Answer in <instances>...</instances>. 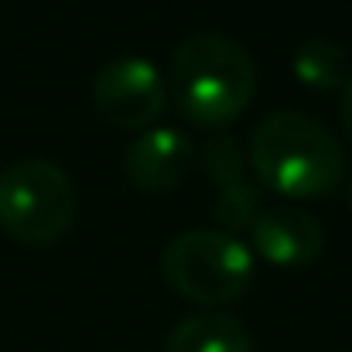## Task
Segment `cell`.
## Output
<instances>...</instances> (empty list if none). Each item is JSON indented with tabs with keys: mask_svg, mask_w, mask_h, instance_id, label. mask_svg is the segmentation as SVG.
<instances>
[{
	"mask_svg": "<svg viewBox=\"0 0 352 352\" xmlns=\"http://www.w3.org/2000/svg\"><path fill=\"white\" fill-rule=\"evenodd\" d=\"M246 164L260 188L287 202L325 199L346 182L342 140L298 110H274L250 130Z\"/></svg>",
	"mask_w": 352,
	"mask_h": 352,
	"instance_id": "6da1fadb",
	"label": "cell"
},
{
	"mask_svg": "<svg viewBox=\"0 0 352 352\" xmlns=\"http://www.w3.org/2000/svg\"><path fill=\"white\" fill-rule=\"evenodd\" d=\"M164 82L188 123L226 130L256 96V65L233 38L219 31H192L175 45Z\"/></svg>",
	"mask_w": 352,
	"mask_h": 352,
	"instance_id": "7a4b0ae2",
	"label": "cell"
},
{
	"mask_svg": "<svg viewBox=\"0 0 352 352\" xmlns=\"http://www.w3.org/2000/svg\"><path fill=\"white\" fill-rule=\"evenodd\" d=\"M157 270L178 298L202 308H223L246 294L253 280V253L226 230H185L164 243Z\"/></svg>",
	"mask_w": 352,
	"mask_h": 352,
	"instance_id": "3957f363",
	"label": "cell"
},
{
	"mask_svg": "<svg viewBox=\"0 0 352 352\" xmlns=\"http://www.w3.org/2000/svg\"><path fill=\"white\" fill-rule=\"evenodd\" d=\"M79 195L69 171L48 157H24L0 171V230L41 250L76 226Z\"/></svg>",
	"mask_w": 352,
	"mask_h": 352,
	"instance_id": "277c9868",
	"label": "cell"
},
{
	"mask_svg": "<svg viewBox=\"0 0 352 352\" xmlns=\"http://www.w3.org/2000/svg\"><path fill=\"white\" fill-rule=\"evenodd\" d=\"M96 113L117 130H147L168 107V82L144 55H117L96 69L93 79Z\"/></svg>",
	"mask_w": 352,
	"mask_h": 352,
	"instance_id": "5b68a950",
	"label": "cell"
},
{
	"mask_svg": "<svg viewBox=\"0 0 352 352\" xmlns=\"http://www.w3.org/2000/svg\"><path fill=\"white\" fill-rule=\"evenodd\" d=\"M206 175L219 185V195L212 202V219L216 230L226 233H243L250 230V223L260 212V185L250 178L246 168V154L230 133H216L212 140H206V147L199 151Z\"/></svg>",
	"mask_w": 352,
	"mask_h": 352,
	"instance_id": "8992f818",
	"label": "cell"
},
{
	"mask_svg": "<svg viewBox=\"0 0 352 352\" xmlns=\"http://www.w3.org/2000/svg\"><path fill=\"white\" fill-rule=\"evenodd\" d=\"M192 140L175 126H147L123 147V175L144 195L175 192L192 168Z\"/></svg>",
	"mask_w": 352,
	"mask_h": 352,
	"instance_id": "52a82bcc",
	"label": "cell"
},
{
	"mask_svg": "<svg viewBox=\"0 0 352 352\" xmlns=\"http://www.w3.org/2000/svg\"><path fill=\"white\" fill-rule=\"evenodd\" d=\"M253 250L274 267H308L325 253V226L301 206L260 209L250 223Z\"/></svg>",
	"mask_w": 352,
	"mask_h": 352,
	"instance_id": "ba28073f",
	"label": "cell"
},
{
	"mask_svg": "<svg viewBox=\"0 0 352 352\" xmlns=\"http://www.w3.org/2000/svg\"><path fill=\"white\" fill-rule=\"evenodd\" d=\"M161 352H256V342L236 315L206 308L199 315L182 318L168 332Z\"/></svg>",
	"mask_w": 352,
	"mask_h": 352,
	"instance_id": "9c48e42d",
	"label": "cell"
},
{
	"mask_svg": "<svg viewBox=\"0 0 352 352\" xmlns=\"http://www.w3.org/2000/svg\"><path fill=\"white\" fill-rule=\"evenodd\" d=\"M291 72L301 79V86L315 89V93H329V89H342V82L349 79V55L339 41L332 38H308L294 48L291 55Z\"/></svg>",
	"mask_w": 352,
	"mask_h": 352,
	"instance_id": "30bf717a",
	"label": "cell"
},
{
	"mask_svg": "<svg viewBox=\"0 0 352 352\" xmlns=\"http://www.w3.org/2000/svg\"><path fill=\"white\" fill-rule=\"evenodd\" d=\"M339 117H342V130H346V140L352 147V76L342 82V100H339Z\"/></svg>",
	"mask_w": 352,
	"mask_h": 352,
	"instance_id": "8fae6325",
	"label": "cell"
},
{
	"mask_svg": "<svg viewBox=\"0 0 352 352\" xmlns=\"http://www.w3.org/2000/svg\"><path fill=\"white\" fill-rule=\"evenodd\" d=\"M346 202H349V212H352V175H349V182H346Z\"/></svg>",
	"mask_w": 352,
	"mask_h": 352,
	"instance_id": "7c38bea8",
	"label": "cell"
}]
</instances>
